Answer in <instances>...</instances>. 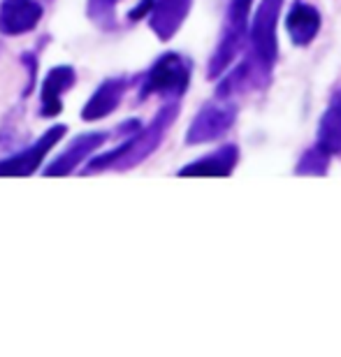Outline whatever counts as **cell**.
Masks as SVG:
<instances>
[{
  "instance_id": "cell-3",
  "label": "cell",
  "mask_w": 341,
  "mask_h": 357,
  "mask_svg": "<svg viewBox=\"0 0 341 357\" xmlns=\"http://www.w3.org/2000/svg\"><path fill=\"white\" fill-rule=\"evenodd\" d=\"M107 135L105 132H86L82 135L79 139H75L66 151H63L59 158H56L52 165L47 167V176H66L70 172H75L77 165L84 162V158H89L91 153H96L98 149L105 144Z\"/></svg>"
},
{
  "instance_id": "cell-6",
  "label": "cell",
  "mask_w": 341,
  "mask_h": 357,
  "mask_svg": "<svg viewBox=\"0 0 341 357\" xmlns=\"http://www.w3.org/2000/svg\"><path fill=\"white\" fill-rule=\"evenodd\" d=\"M123 91H126V82L121 79H107L100 84L86 105L82 109V119L84 121H98V119H105L116 109L121 98H123Z\"/></svg>"
},
{
  "instance_id": "cell-4",
  "label": "cell",
  "mask_w": 341,
  "mask_h": 357,
  "mask_svg": "<svg viewBox=\"0 0 341 357\" xmlns=\"http://www.w3.org/2000/svg\"><path fill=\"white\" fill-rule=\"evenodd\" d=\"M186 82H188V70L181 63L179 56H165L149 73L142 96L153 91H181L186 86Z\"/></svg>"
},
{
  "instance_id": "cell-9",
  "label": "cell",
  "mask_w": 341,
  "mask_h": 357,
  "mask_svg": "<svg viewBox=\"0 0 341 357\" xmlns=\"http://www.w3.org/2000/svg\"><path fill=\"white\" fill-rule=\"evenodd\" d=\"M119 0H89V17L96 21L98 26L114 24V7Z\"/></svg>"
},
{
  "instance_id": "cell-8",
  "label": "cell",
  "mask_w": 341,
  "mask_h": 357,
  "mask_svg": "<svg viewBox=\"0 0 341 357\" xmlns=\"http://www.w3.org/2000/svg\"><path fill=\"white\" fill-rule=\"evenodd\" d=\"M318 24V14L309 7H297V10L288 17V28L293 31V35L297 40H309L316 31Z\"/></svg>"
},
{
  "instance_id": "cell-5",
  "label": "cell",
  "mask_w": 341,
  "mask_h": 357,
  "mask_svg": "<svg viewBox=\"0 0 341 357\" xmlns=\"http://www.w3.org/2000/svg\"><path fill=\"white\" fill-rule=\"evenodd\" d=\"M75 79H77V75L70 66L54 68L52 73L45 77V82H42V93H40L42 116L52 119V116H56V114H61V109H63L61 96L68 89L75 86Z\"/></svg>"
},
{
  "instance_id": "cell-2",
  "label": "cell",
  "mask_w": 341,
  "mask_h": 357,
  "mask_svg": "<svg viewBox=\"0 0 341 357\" xmlns=\"http://www.w3.org/2000/svg\"><path fill=\"white\" fill-rule=\"evenodd\" d=\"M42 19V7L35 0H5L0 7V33L24 35L31 33Z\"/></svg>"
},
{
  "instance_id": "cell-1",
  "label": "cell",
  "mask_w": 341,
  "mask_h": 357,
  "mask_svg": "<svg viewBox=\"0 0 341 357\" xmlns=\"http://www.w3.org/2000/svg\"><path fill=\"white\" fill-rule=\"evenodd\" d=\"M66 130H68L66 126H56L49 132L42 135L31 149H26L24 153L12 155V158L3 160L0 162V176H28V174H33L35 169L40 167V162L45 160V155L61 142Z\"/></svg>"
},
{
  "instance_id": "cell-7",
  "label": "cell",
  "mask_w": 341,
  "mask_h": 357,
  "mask_svg": "<svg viewBox=\"0 0 341 357\" xmlns=\"http://www.w3.org/2000/svg\"><path fill=\"white\" fill-rule=\"evenodd\" d=\"M186 5L188 0H158L151 26L160 38H169L176 31L179 21L183 19V12H186Z\"/></svg>"
}]
</instances>
